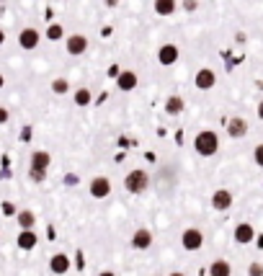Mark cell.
I'll return each instance as SVG.
<instances>
[{
  "instance_id": "18",
  "label": "cell",
  "mask_w": 263,
  "mask_h": 276,
  "mask_svg": "<svg viewBox=\"0 0 263 276\" xmlns=\"http://www.w3.org/2000/svg\"><path fill=\"white\" fill-rule=\"evenodd\" d=\"M152 8H155V13H158V16H173L176 8H178V3H176V0H155Z\"/></svg>"
},
{
  "instance_id": "6",
  "label": "cell",
  "mask_w": 263,
  "mask_h": 276,
  "mask_svg": "<svg viewBox=\"0 0 263 276\" xmlns=\"http://www.w3.org/2000/svg\"><path fill=\"white\" fill-rule=\"evenodd\" d=\"M194 85L199 90H212L217 85V72L212 67H201L196 75H194Z\"/></svg>"
},
{
  "instance_id": "4",
  "label": "cell",
  "mask_w": 263,
  "mask_h": 276,
  "mask_svg": "<svg viewBox=\"0 0 263 276\" xmlns=\"http://www.w3.org/2000/svg\"><path fill=\"white\" fill-rule=\"evenodd\" d=\"M39 41H41V34L36 31L34 26L21 28V34H18V47H21V49L31 52V49H36V47H39Z\"/></svg>"
},
{
  "instance_id": "30",
  "label": "cell",
  "mask_w": 263,
  "mask_h": 276,
  "mask_svg": "<svg viewBox=\"0 0 263 276\" xmlns=\"http://www.w3.org/2000/svg\"><path fill=\"white\" fill-rule=\"evenodd\" d=\"M98 276H116V274H114V271H101Z\"/></svg>"
},
{
  "instance_id": "16",
  "label": "cell",
  "mask_w": 263,
  "mask_h": 276,
  "mask_svg": "<svg viewBox=\"0 0 263 276\" xmlns=\"http://www.w3.org/2000/svg\"><path fill=\"white\" fill-rule=\"evenodd\" d=\"M15 243H18L21 251H34L36 243H39V238H36L34 230H21V233H18V240H15Z\"/></svg>"
},
{
  "instance_id": "1",
  "label": "cell",
  "mask_w": 263,
  "mask_h": 276,
  "mask_svg": "<svg viewBox=\"0 0 263 276\" xmlns=\"http://www.w3.org/2000/svg\"><path fill=\"white\" fill-rule=\"evenodd\" d=\"M194 150H196V155H201V158L217 155V150H220V137H217V132L214 129H201L194 137Z\"/></svg>"
},
{
  "instance_id": "31",
  "label": "cell",
  "mask_w": 263,
  "mask_h": 276,
  "mask_svg": "<svg viewBox=\"0 0 263 276\" xmlns=\"http://www.w3.org/2000/svg\"><path fill=\"white\" fill-rule=\"evenodd\" d=\"M258 116H261V119H263V101H261V103H258Z\"/></svg>"
},
{
  "instance_id": "5",
  "label": "cell",
  "mask_w": 263,
  "mask_h": 276,
  "mask_svg": "<svg viewBox=\"0 0 263 276\" xmlns=\"http://www.w3.org/2000/svg\"><path fill=\"white\" fill-rule=\"evenodd\" d=\"M181 245L186 251H199L201 245H204V233L196 227H189V230H183V235H181Z\"/></svg>"
},
{
  "instance_id": "11",
  "label": "cell",
  "mask_w": 263,
  "mask_h": 276,
  "mask_svg": "<svg viewBox=\"0 0 263 276\" xmlns=\"http://www.w3.org/2000/svg\"><path fill=\"white\" fill-rule=\"evenodd\" d=\"M212 207H214L217 212H227V209L232 207V191L217 189V191L212 194Z\"/></svg>"
},
{
  "instance_id": "28",
  "label": "cell",
  "mask_w": 263,
  "mask_h": 276,
  "mask_svg": "<svg viewBox=\"0 0 263 276\" xmlns=\"http://www.w3.org/2000/svg\"><path fill=\"white\" fill-rule=\"evenodd\" d=\"M8 119H10V111H8V109H3V106H0V124H5Z\"/></svg>"
},
{
  "instance_id": "14",
  "label": "cell",
  "mask_w": 263,
  "mask_h": 276,
  "mask_svg": "<svg viewBox=\"0 0 263 276\" xmlns=\"http://www.w3.org/2000/svg\"><path fill=\"white\" fill-rule=\"evenodd\" d=\"M253 238H256V230H253L251 222H240V225L235 227V243L248 245V243H253Z\"/></svg>"
},
{
  "instance_id": "13",
  "label": "cell",
  "mask_w": 263,
  "mask_h": 276,
  "mask_svg": "<svg viewBox=\"0 0 263 276\" xmlns=\"http://www.w3.org/2000/svg\"><path fill=\"white\" fill-rule=\"evenodd\" d=\"M137 83H139V78H137V72H132V70H124V72L116 75V85H119V90H124V93L134 90Z\"/></svg>"
},
{
  "instance_id": "2",
  "label": "cell",
  "mask_w": 263,
  "mask_h": 276,
  "mask_svg": "<svg viewBox=\"0 0 263 276\" xmlns=\"http://www.w3.org/2000/svg\"><path fill=\"white\" fill-rule=\"evenodd\" d=\"M49 163H52V155L46 150H34V152H31V160H28V176H31V181L41 183L46 178V171H49Z\"/></svg>"
},
{
  "instance_id": "32",
  "label": "cell",
  "mask_w": 263,
  "mask_h": 276,
  "mask_svg": "<svg viewBox=\"0 0 263 276\" xmlns=\"http://www.w3.org/2000/svg\"><path fill=\"white\" fill-rule=\"evenodd\" d=\"M168 276H186V274H181V271H173V274H168Z\"/></svg>"
},
{
  "instance_id": "15",
  "label": "cell",
  "mask_w": 263,
  "mask_h": 276,
  "mask_svg": "<svg viewBox=\"0 0 263 276\" xmlns=\"http://www.w3.org/2000/svg\"><path fill=\"white\" fill-rule=\"evenodd\" d=\"M132 245H134L137 251H147L150 245H152V233H150L147 227H139L137 233L132 235Z\"/></svg>"
},
{
  "instance_id": "12",
  "label": "cell",
  "mask_w": 263,
  "mask_h": 276,
  "mask_svg": "<svg viewBox=\"0 0 263 276\" xmlns=\"http://www.w3.org/2000/svg\"><path fill=\"white\" fill-rule=\"evenodd\" d=\"M70 266H72V264H70V256H67V253H54V256L49 258V271L57 274V276L67 274Z\"/></svg>"
},
{
  "instance_id": "22",
  "label": "cell",
  "mask_w": 263,
  "mask_h": 276,
  "mask_svg": "<svg viewBox=\"0 0 263 276\" xmlns=\"http://www.w3.org/2000/svg\"><path fill=\"white\" fill-rule=\"evenodd\" d=\"M90 101H93V93H90V88H77L75 90V103L77 106H90Z\"/></svg>"
},
{
  "instance_id": "25",
  "label": "cell",
  "mask_w": 263,
  "mask_h": 276,
  "mask_svg": "<svg viewBox=\"0 0 263 276\" xmlns=\"http://www.w3.org/2000/svg\"><path fill=\"white\" fill-rule=\"evenodd\" d=\"M253 160H256V165H261V168H263V142L253 147Z\"/></svg>"
},
{
  "instance_id": "20",
  "label": "cell",
  "mask_w": 263,
  "mask_h": 276,
  "mask_svg": "<svg viewBox=\"0 0 263 276\" xmlns=\"http://www.w3.org/2000/svg\"><path fill=\"white\" fill-rule=\"evenodd\" d=\"M183 109H186V101H183L181 96H168V98H165V111H168L170 116H178Z\"/></svg>"
},
{
  "instance_id": "29",
  "label": "cell",
  "mask_w": 263,
  "mask_h": 276,
  "mask_svg": "<svg viewBox=\"0 0 263 276\" xmlns=\"http://www.w3.org/2000/svg\"><path fill=\"white\" fill-rule=\"evenodd\" d=\"M3 44H5V31L0 28V47H3Z\"/></svg>"
},
{
  "instance_id": "7",
  "label": "cell",
  "mask_w": 263,
  "mask_h": 276,
  "mask_svg": "<svg viewBox=\"0 0 263 276\" xmlns=\"http://www.w3.org/2000/svg\"><path fill=\"white\" fill-rule=\"evenodd\" d=\"M88 191H90L93 199H106L108 194H111V181H108L106 176H96L88 183Z\"/></svg>"
},
{
  "instance_id": "27",
  "label": "cell",
  "mask_w": 263,
  "mask_h": 276,
  "mask_svg": "<svg viewBox=\"0 0 263 276\" xmlns=\"http://www.w3.org/2000/svg\"><path fill=\"white\" fill-rule=\"evenodd\" d=\"M186 10H189V13H194L196 8H199V0H183V3H181Z\"/></svg>"
},
{
  "instance_id": "21",
  "label": "cell",
  "mask_w": 263,
  "mask_h": 276,
  "mask_svg": "<svg viewBox=\"0 0 263 276\" xmlns=\"http://www.w3.org/2000/svg\"><path fill=\"white\" fill-rule=\"evenodd\" d=\"M44 36L49 41H59L62 36H65V26H62V23H49V26H46V31H44Z\"/></svg>"
},
{
  "instance_id": "17",
  "label": "cell",
  "mask_w": 263,
  "mask_h": 276,
  "mask_svg": "<svg viewBox=\"0 0 263 276\" xmlns=\"http://www.w3.org/2000/svg\"><path fill=\"white\" fill-rule=\"evenodd\" d=\"M15 220H18V227H21V230H34L36 214L31 212V209H21V212H15Z\"/></svg>"
},
{
  "instance_id": "19",
  "label": "cell",
  "mask_w": 263,
  "mask_h": 276,
  "mask_svg": "<svg viewBox=\"0 0 263 276\" xmlns=\"http://www.w3.org/2000/svg\"><path fill=\"white\" fill-rule=\"evenodd\" d=\"M209 276H232V266L227 264L225 258H217V261H212V266H209Z\"/></svg>"
},
{
  "instance_id": "34",
  "label": "cell",
  "mask_w": 263,
  "mask_h": 276,
  "mask_svg": "<svg viewBox=\"0 0 263 276\" xmlns=\"http://www.w3.org/2000/svg\"><path fill=\"white\" fill-rule=\"evenodd\" d=\"M158 276H160V274H158Z\"/></svg>"
},
{
  "instance_id": "9",
  "label": "cell",
  "mask_w": 263,
  "mask_h": 276,
  "mask_svg": "<svg viewBox=\"0 0 263 276\" xmlns=\"http://www.w3.org/2000/svg\"><path fill=\"white\" fill-rule=\"evenodd\" d=\"M178 57H181V52H178L176 44H163V47L158 49V62L165 65V67L176 65V62H178Z\"/></svg>"
},
{
  "instance_id": "24",
  "label": "cell",
  "mask_w": 263,
  "mask_h": 276,
  "mask_svg": "<svg viewBox=\"0 0 263 276\" xmlns=\"http://www.w3.org/2000/svg\"><path fill=\"white\" fill-rule=\"evenodd\" d=\"M248 276H263V264H258V261H253V264L248 266Z\"/></svg>"
},
{
  "instance_id": "33",
  "label": "cell",
  "mask_w": 263,
  "mask_h": 276,
  "mask_svg": "<svg viewBox=\"0 0 263 276\" xmlns=\"http://www.w3.org/2000/svg\"><path fill=\"white\" fill-rule=\"evenodd\" d=\"M5 85V78H3V75H0V88H3Z\"/></svg>"
},
{
  "instance_id": "3",
  "label": "cell",
  "mask_w": 263,
  "mask_h": 276,
  "mask_svg": "<svg viewBox=\"0 0 263 276\" xmlns=\"http://www.w3.org/2000/svg\"><path fill=\"white\" fill-rule=\"evenodd\" d=\"M124 186H127L129 194H145L147 186H150V176L142 171V168H134V171H129L127 178H124Z\"/></svg>"
},
{
  "instance_id": "8",
  "label": "cell",
  "mask_w": 263,
  "mask_h": 276,
  "mask_svg": "<svg viewBox=\"0 0 263 276\" xmlns=\"http://www.w3.org/2000/svg\"><path fill=\"white\" fill-rule=\"evenodd\" d=\"M65 49H67V54H72V57H80V54H85V49H88V39H85L83 34H70V36L65 39Z\"/></svg>"
},
{
  "instance_id": "23",
  "label": "cell",
  "mask_w": 263,
  "mask_h": 276,
  "mask_svg": "<svg viewBox=\"0 0 263 276\" xmlns=\"http://www.w3.org/2000/svg\"><path fill=\"white\" fill-rule=\"evenodd\" d=\"M70 90V83L65 80V78H57V80H52V93L54 96H65Z\"/></svg>"
},
{
  "instance_id": "10",
  "label": "cell",
  "mask_w": 263,
  "mask_h": 276,
  "mask_svg": "<svg viewBox=\"0 0 263 276\" xmlns=\"http://www.w3.org/2000/svg\"><path fill=\"white\" fill-rule=\"evenodd\" d=\"M227 134L232 137V140H243V137L248 134V121H245L243 116L227 119Z\"/></svg>"
},
{
  "instance_id": "26",
  "label": "cell",
  "mask_w": 263,
  "mask_h": 276,
  "mask_svg": "<svg viewBox=\"0 0 263 276\" xmlns=\"http://www.w3.org/2000/svg\"><path fill=\"white\" fill-rule=\"evenodd\" d=\"M0 209H3V214H5V217H15V212H18V209H15L10 202H3V204H0Z\"/></svg>"
}]
</instances>
